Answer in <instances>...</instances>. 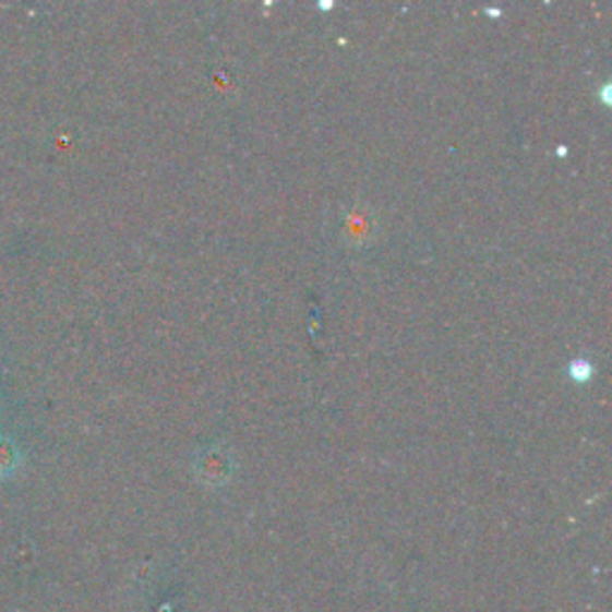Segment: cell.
<instances>
[{"mask_svg":"<svg viewBox=\"0 0 612 612\" xmlns=\"http://www.w3.org/2000/svg\"><path fill=\"white\" fill-rule=\"evenodd\" d=\"M20 465V453L10 439H0V477H10Z\"/></svg>","mask_w":612,"mask_h":612,"instance_id":"6da1fadb","label":"cell"}]
</instances>
